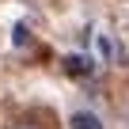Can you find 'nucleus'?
Returning <instances> with one entry per match:
<instances>
[{
    "label": "nucleus",
    "mask_w": 129,
    "mask_h": 129,
    "mask_svg": "<svg viewBox=\"0 0 129 129\" xmlns=\"http://www.w3.org/2000/svg\"><path fill=\"white\" fill-rule=\"evenodd\" d=\"M69 129H106V125H103V118L95 110H76L69 118Z\"/></svg>",
    "instance_id": "nucleus-1"
},
{
    "label": "nucleus",
    "mask_w": 129,
    "mask_h": 129,
    "mask_svg": "<svg viewBox=\"0 0 129 129\" xmlns=\"http://www.w3.org/2000/svg\"><path fill=\"white\" fill-rule=\"evenodd\" d=\"M64 69H69L72 76H87V72L95 69V64H91L87 57H76V53H72V57H64Z\"/></svg>",
    "instance_id": "nucleus-2"
}]
</instances>
